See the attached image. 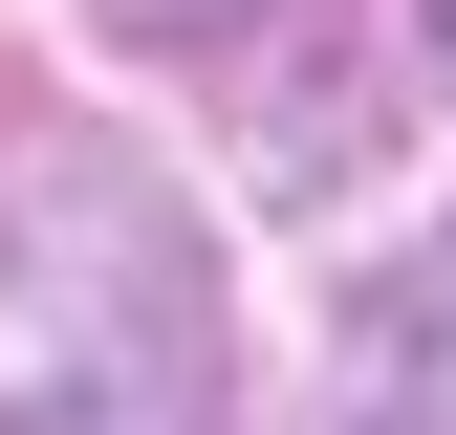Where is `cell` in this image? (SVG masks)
<instances>
[{
    "mask_svg": "<svg viewBox=\"0 0 456 435\" xmlns=\"http://www.w3.org/2000/svg\"><path fill=\"white\" fill-rule=\"evenodd\" d=\"M0 435H240L217 240L109 131H0Z\"/></svg>",
    "mask_w": 456,
    "mask_h": 435,
    "instance_id": "6da1fadb",
    "label": "cell"
},
{
    "mask_svg": "<svg viewBox=\"0 0 456 435\" xmlns=\"http://www.w3.org/2000/svg\"><path fill=\"white\" fill-rule=\"evenodd\" d=\"M326 435H456V218L348 283V326H326Z\"/></svg>",
    "mask_w": 456,
    "mask_h": 435,
    "instance_id": "7a4b0ae2",
    "label": "cell"
},
{
    "mask_svg": "<svg viewBox=\"0 0 456 435\" xmlns=\"http://www.w3.org/2000/svg\"><path fill=\"white\" fill-rule=\"evenodd\" d=\"M87 22H109V44H175V66H196V44H261L282 0H87Z\"/></svg>",
    "mask_w": 456,
    "mask_h": 435,
    "instance_id": "3957f363",
    "label": "cell"
},
{
    "mask_svg": "<svg viewBox=\"0 0 456 435\" xmlns=\"http://www.w3.org/2000/svg\"><path fill=\"white\" fill-rule=\"evenodd\" d=\"M413 44H435V66H456V0H413Z\"/></svg>",
    "mask_w": 456,
    "mask_h": 435,
    "instance_id": "277c9868",
    "label": "cell"
}]
</instances>
